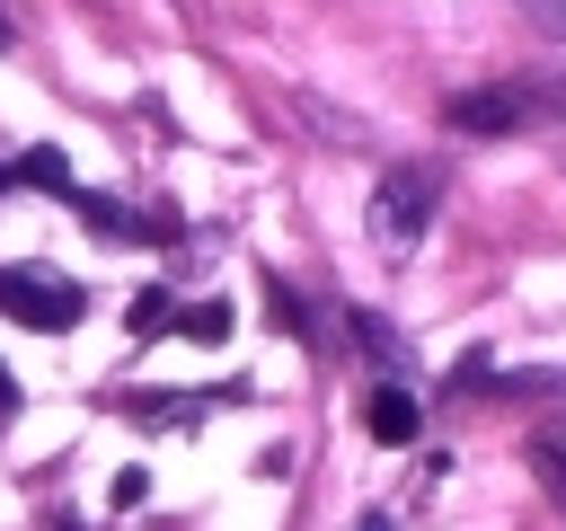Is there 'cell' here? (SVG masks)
I'll return each instance as SVG.
<instances>
[{"label": "cell", "instance_id": "1", "mask_svg": "<svg viewBox=\"0 0 566 531\" xmlns=\"http://www.w3.org/2000/svg\"><path fill=\"white\" fill-rule=\"evenodd\" d=\"M433 212H442V168H433V159H407V168H389V177L371 186V212H363V230H371V248H380L389 266H407V257L424 248Z\"/></svg>", "mask_w": 566, "mask_h": 531}, {"label": "cell", "instance_id": "2", "mask_svg": "<svg viewBox=\"0 0 566 531\" xmlns=\"http://www.w3.org/2000/svg\"><path fill=\"white\" fill-rule=\"evenodd\" d=\"M80 310H88V292H80L71 274L0 266V319H18V327H35V336H62V327H80Z\"/></svg>", "mask_w": 566, "mask_h": 531}, {"label": "cell", "instance_id": "3", "mask_svg": "<svg viewBox=\"0 0 566 531\" xmlns=\"http://www.w3.org/2000/svg\"><path fill=\"white\" fill-rule=\"evenodd\" d=\"M416 425H424V407H416L407 389H380V398H371V434H380V442H416Z\"/></svg>", "mask_w": 566, "mask_h": 531}, {"label": "cell", "instance_id": "4", "mask_svg": "<svg viewBox=\"0 0 566 531\" xmlns=\"http://www.w3.org/2000/svg\"><path fill=\"white\" fill-rule=\"evenodd\" d=\"M531 469H539V487L566 504V425H539V434H531Z\"/></svg>", "mask_w": 566, "mask_h": 531}, {"label": "cell", "instance_id": "5", "mask_svg": "<svg viewBox=\"0 0 566 531\" xmlns=\"http://www.w3.org/2000/svg\"><path fill=\"white\" fill-rule=\"evenodd\" d=\"M177 336H195V345H221V336H230V301H195Z\"/></svg>", "mask_w": 566, "mask_h": 531}, {"label": "cell", "instance_id": "6", "mask_svg": "<svg viewBox=\"0 0 566 531\" xmlns=\"http://www.w3.org/2000/svg\"><path fill=\"white\" fill-rule=\"evenodd\" d=\"M124 319H133V336H168V292H159V283H150V292H133V310H124Z\"/></svg>", "mask_w": 566, "mask_h": 531}, {"label": "cell", "instance_id": "7", "mask_svg": "<svg viewBox=\"0 0 566 531\" xmlns=\"http://www.w3.org/2000/svg\"><path fill=\"white\" fill-rule=\"evenodd\" d=\"M354 336H363V345H371L380 363H407V345L389 336V319H371V310H354Z\"/></svg>", "mask_w": 566, "mask_h": 531}, {"label": "cell", "instance_id": "8", "mask_svg": "<svg viewBox=\"0 0 566 531\" xmlns=\"http://www.w3.org/2000/svg\"><path fill=\"white\" fill-rule=\"evenodd\" d=\"M18 416V372H0V425Z\"/></svg>", "mask_w": 566, "mask_h": 531}, {"label": "cell", "instance_id": "9", "mask_svg": "<svg viewBox=\"0 0 566 531\" xmlns=\"http://www.w3.org/2000/svg\"><path fill=\"white\" fill-rule=\"evenodd\" d=\"M363 531H389V522H363Z\"/></svg>", "mask_w": 566, "mask_h": 531}]
</instances>
